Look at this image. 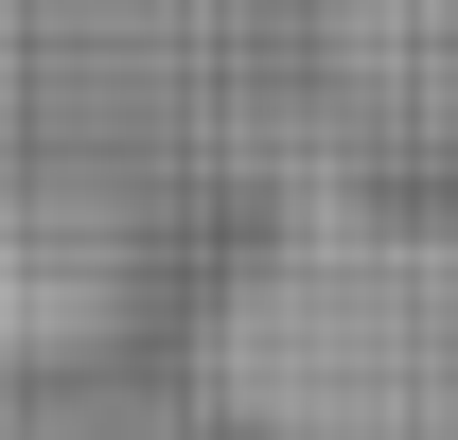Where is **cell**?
<instances>
[{"label":"cell","instance_id":"6da1fadb","mask_svg":"<svg viewBox=\"0 0 458 440\" xmlns=\"http://www.w3.org/2000/svg\"><path fill=\"white\" fill-rule=\"evenodd\" d=\"M194 440H458V194H300L176 300Z\"/></svg>","mask_w":458,"mask_h":440}]
</instances>
